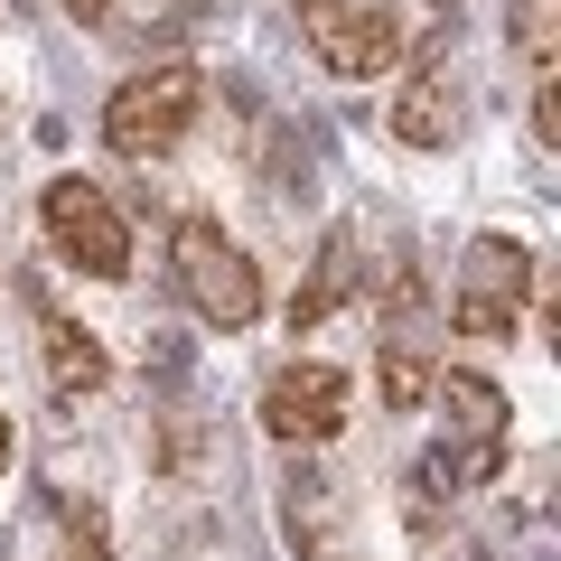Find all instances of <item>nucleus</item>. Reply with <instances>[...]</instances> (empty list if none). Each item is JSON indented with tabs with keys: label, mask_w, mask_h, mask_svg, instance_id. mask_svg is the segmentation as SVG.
I'll return each instance as SVG.
<instances>
[{
	"label": "nucleus",
	"mask_w": 561,
	"mask_h": 561,
	"mask_svg": "<svg viewBox=\"0 0 561 561\" xmlns=\"http://www.w3.org/2000/svg\"><path fill=\"white\" fill-rule=\"evenodd\" d=\"M346 412H356V383L337 375V365H280L272 383H262V431L290 449H319L346 431Z\"/></svg>",
	"instance_id": "nucleus-6"
},
{
	"label": "nucleus",
	"mask_w": 561,
	"mask_h": 561,
	"mask_svg": "<svg viewBox=\"0 0 561 561\" xmlns=\"http://www.w3.org/2000/svg\"><path fill=\"white\" fill-rule=\"evenodd\" d=\"M356 290V234H328V253H319V272L300 280V300H290V328H328V309Z\"/></svg>",
	"instance_id": "nucleus-9"
},
{
	"label": "nucleus",
	"mask_w": 561,
	"mask_h": 561,
	"mask_svg": "<svg viewBox=\"0 0 561 561\" xmlns=\"http://www.w3.org/2000/svg\"><path fill=\"white\" fill-rule=\"evenodd\" d=\"M38 365H47V383H57V402H94L103 383H113V356L94 346V328H84L76 309H38Z\"/></svg>",
	"instance_id": "nucleus-8"
},
{
	"label": "nucleus",
	"mask_w": 561,
	"mask_h": 561,
	"mask_svg": "<svg viewBox=\"0 0 561 561\" xmlns=\"http://www.w3.org/2000/svg\"><path fill=\"white\" fill-rule=\"evenodd\" d=\"M375 383H383V402H393V412H412V402H431V356H412V346H383L375 356Z\"/></svg>",
	"instance_id": "nucleus-10"
},
{
	"label": "nucleus",
	"mask_w": 561,
	"mask_h": 561,
	"mask_svg": "<svg viewBox=\"0 0 561 561\" xmlns=\"http://www.w3.org/2000/svg\"><path fill=\"white\" fill-rule=\"evenodd\" d=\"M38 225H47V243H57L76 272H94V280H131V225L113 216V197H103L94 179H47Z\"/></svg>",
	"instance_id": "nucleus-3"
},
{
	"label": "nucleus",
	"mask_w": 561,
	"mask_h": 561,
	"mask_svg": "<svg viewBox=\"0 0 561 561\" xmlns=\"http://www.w3.org/2000/svg\"><path fill=\"white\" fill-rule=\"evenodd\" d=\"M290 10H300V28H309L328 76H383L402 57V20L383 0H290Z\"/></svg>",
	"instance_id": "nucleus-5"
},
{
	"label": "nucleus",
	"mask_w": 561,
	"mask_h": 561,
	"mask_svg": "<svg viewBox=\"0 0 561 561\" xmlns=\"http://www.w3.org/2000/svg\"><path fill=\"white\" fill-rule=\"evenodd\" d=\"M0 468H10V412H0Z\"/></svg>",
	"instance_id": "nucleus-12"
},
{
	"label": "nucleus",
	"mask_w": 561,
	"mask_h": 561,
	"mask_svg": "<svg viewBox=\"0 0 561 561\" xmlns=\"http://www.w3.org/2000/svg\"><path fill=\"white\" fill-rule=\"evenodd\" d=\"M113 10H122V0H66V20H84V28H103Z\"/></svg>",
	"instance_id": "nucleus-11"
},
{
	"label": "nucleus",
	"mask_w": 561,
	"mask_h": 561,
	"mask_svg": "<svg viewBox=\"0 0 561 561\" xmlns=\"http://www.w3.org/2000/svg\"><path fill=\"white\" fill-rule=\"evenodd\" d=\"M197 94H206L197 66H140L103 103V140H113L122 160H169L187 140V122H197Z\"/></svg>",
	"instance_id": "nucleus-2"
},
{
	"label": "nucleus",
	"mask_w": 561,
	"mask_h": 561,
	"mask_svg": "<svg viewBox=\"0 0 561 561\" xmlns=\"http://www.w3.org/2000/svg\"><path fill=\"white\" fill-rule=\"evenodd\" d=\"M169 280H179V300L197 309L206 328H225V337H243V328L262 319V272H253V253H243L216 216H179L169 225Z\"/></svg>",
	"instance_id": "nucleus-1"
},
{
	"label": "nucleus",
	"mask_w": 561,
	"mask_h": 561,
	"mask_svg": "<svg viewBox=\"0 0 561 561\" xmlns=\"http://www.w3.org/2000/svg\"><path fill=\"white\" fill-rule=\"evenodd\" d=\"M431 393L449 402V431H459V478H496L505 468V393L486 375H440Z\"/></svg>",
	"instance_id": "nucleus-7"
},
{
	"label": "nucleus",
	"mask_w": 561,
	"mask_h": 561,
	"mask_svg": "<svg viewBox=\"0 0 561 561\" xmlns=\"http://www.w3.org/2000/svg\"><path fill=\"white\" fill-rule=\"evenodd\" d=\"M524 280H534V253L515 234H478L459 272V300H449V328L459 337H515L524 328Z\"/></svg>",
	"instance_id": "nucleus-4"
}]
</instances>
